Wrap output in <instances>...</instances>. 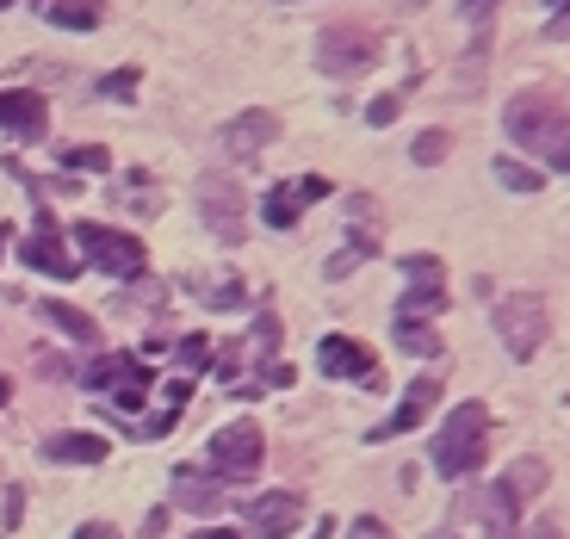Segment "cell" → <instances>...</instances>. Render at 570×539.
Listing matches in <instances>:
<instances>
[{
  "label": "cell",
  "mask_w": 570,
  "mask_h": 539,
  "mask_svg": "<svg viewBox=\"0 0 570 539\" xmlns=\"http://www.w3.org/2000/svg\"><path fill=\"white\" fill-rule=\"evenodd\" d=\"M502 130H509L521 149H533L540 161H564L570 156V106L546 87H521L509 106H502Z\"/></svg>",
  "instance_id": "obj_1"
},
{
  "label": "cell",
  "mask_w": 570,
  "mask_h": 539,
  "mask_svg": "<svg viewBox=\"0 0 570 539\" xmlns=\"http://www.w3.org/2000/svg\"><path fill=\"white\" fill-rule=\"evenodd\" d=\"M484 453H490V410L478 398L453 403V410L441 415V434H434V471L459 483L484 465Z\"/></svg>",
  "instance_id": "obj_2"
},
{
  "label": "cell",
  "mask_w": 570,
  "mask_h": 539,
  "mask_svg": "<svg viewBox=\"0 0 570 539\" xmlns=\"http://www.w3.org/2000/svg\"><path fill=\"white\" fill-rule=\"evenodd\" d=\"M379 50H385V38H379L372 26L335 19V26H323V38H316V69L335 75V81H354V75L379 69Z\"/></svg>",
  "instance_id": "obj_3"
},
{
  "label": "cell",
  "mask_w": 570,
  "mask_h": 539,
  "mask_svg": "<svg viewBox=\"0 0 570 539\" xmlns=\"http://www.w3.org/2000/svg\"><path fill=\"white\" fill-rule=\"evenodd\" d=\"M261 465H267V434H261V422L236 415V422H224V428L212 434V453H205V471H212L217 483H248Z\"/></svg>",
  "instance_id": "obj_4"
},
{
  "label": "cell",
  "mask_w": 570,
  "mask_h": 539,
  "mask_svg": "<svg viewBox=\"0 0 570 539\" xmlns=\"http://www.w3.org/2000/svg\"><path fill=\"white\" fill-rule=\"evenodd\" d=\"M75 248L87 255V267L112 273V280L149 273V248H142L137 236H125V229H112V224H75Z\"/></svg>",
  "instance_id": "obj_5"
},
{
  "label": "cell",
  "mask_w": 570,
  "mask_h": 539,
  "mask_svg": "<svg viewBox=\"0 0 570 539\" xmlns=\"http://www.w3.org/2000/svg\"><path fill=\"white\" fill-rule=\"evenodd\" d=\"M81 384H87V391H106V398L130 415V410H142V398H149L156 372L142 366V360H130V354H100L94 366L81 372Z\"/></svg>",
  "instance_id": "obj_6"
},
{
  "label": "cell",
  "mask_w": 570,
  "mask_h": 539,
  "mask_svg": "<svg viewBox=\"0 0 570 539\" xmlns=\"http://www.w3.org/2000/svg\"><path fill=\"white\" fill-rule=\"evenodd\" d=\"M497 335H502V347H509L514 360H533L540 354V341H546V304L533 298V292H509V298L497 304Z\"/></svg>",
  "instance_id": "obj_7"
},
{
  "label": "cell",
  "mask_w": 570,
  "mask_h": 539,
  "mask_svg": "<svg viewBox=\"0 0 570 539\" xmlns=\"http://www.w3.org/2000/svg\"><path fill=\"white\" fill-rule=\"evenodd\" d=\"M199 212H205V229L217 242H243V180L224 168L199 174Z\"/></svg>",
  "instance_id": "obj_8"
},
{
  "label": "cell",
  "mask_w": 570,
  "mask_h": 539,
  "mask_svg": "<svg viewBox=\"0 0 570 539\" xmlns=\"http://www.w3.org/2000/svg\"><path fill=\"white\" fill-rule=\"evenodd\" d=\"M19 261H26V267H38V273H50V280H75V273H81L50 212H43V217H38V229H31L26 242H19Z\"/></svg>",
  "instance_id": "obj_9"
},
{
  "label": "cell",
  "mask_w": 570,
  "mask_h": 539,
  "mask_svg": "<svg viewBox=\"0 0 570 539\" xmlns=\"http://www.w3.org/2000/svg\"><path fill=\"white\" fill-rule=\"evenodd\" d=\"M243 514H248V533L255 539H292L304 521V497L298 490H267V497H255Z\"/></svg>",
  "instance_id": "obj_10"
},
{
  "label": "cell",
  "mask_w": 570,
  "mask_h": 539,
  "mask_svg": "<svg viewBox=\"0 0 570 539\" xmlns=\"http://www.w3.org/2000/svg\"><path fill=\"white\" fill-rule=\"evenodd\" d=\"M0 130L19 143H43V130H50L43 94H31V87H0Z\"/></svg>",
  "instance_id": "obj_11"
},
{
  "label": "cell",
  "mask_w": 570,
  "mask_h": 539,
  "mask_svg": "<svg viewBox=\"0 0 570 539\" xmlns=\"http://www.w3.org/2000/svg\"><path fill=\"white\" fill-rule=\"evenodd\" d=\"M441 379H446V366H441V372H422V379H410V391H403V403H397V410H391V415H385V422H379V428H372L366 440H391V434H410V428L422 422V415L434 410V403H441Z\"/></svg>",
  "instance_id": "obj_12"
},
{
  "label": "cell",
  "mask_w": 570,
  "mask_h": 539,
  "mask_svg": "<svg viewBox=\"0 0 570 539\" xmlns=\"http://www.w3.org/2000/svg\"><path fill=\"white\" fill-rule=\"evenodd\" d=\"M316 366L328 372V379H354V384H379V360H372L366 341L354 335H323V347H316Z\"/></svg>",
  "instance_id": "obj_13"
},
{
  "label": "cell",
  "mask_w": 570,
  "mask_h": 539,
  "mask_svg": "<svg viewBox=\"0 0 570 539\" xmlns=\"http://www.w3.org/2000/svg\"><path fill=\"white\" fill-rule=\"evenodd\" d=\"M316 199H328V180L323 174H304L298 186H273L267 205H261V217H267L273 229H292L304 217V205H316Z\"/></svg>",
  "instance_id": "obj_14"
},
{
  "label": "cell",
  "mask_w": 570,
  "mask_h": 539,
  "mask_svg": "<svg viewBox=\"0 0 570 539\" xmlns=\"http://www.w3.org/2000/svg\"><path fill=\"white\" fill-rule=\"evenodd\" d=\"M273 137H279V118H273V112H243L236 125H224V149H229V156H243V161L261 156Z\"/></svg>",
  "instance_id": "obj_15"
},
{
  "label": "cell",
  "mask_w": 570,
  "mask_h": 539,
  "mask_svg": "<svg viewBox=\"0 0 570 539\" xmlns=\"http://www.w3.org/2000/svg\"><path fill=\"white\" fill-rule=\"evenodd\" d=\"M112 453V447H106V434H50L43 440V459H50V465H100V459Z\"/></svg>",
  "instance_id": "obj_16"
},
{
  "label": "cell",
  "mask_w": 570,
  "mask_h": 539,
  "mask_svg": "<svg viewBox=\"0 0 570 539\" xmlns=\"http://www.w3.org/2000/svg\"><path fill=\"white\" fill-rule=\"evenodd\" d=\"M441 311H446V280H410V292L397 298V311H391V316L422 329L428 316H441Z\"/></svg>",
  "instance_id": "obj_17"
},
{
  "label": "cell",
  "mask_w": 570,
  "mask_h": 539,
  "mask_svg": "<svg viewBox=\"0 0 570 539\" xmlns=\"http://www.w3.org/2000/svg\"><path fill=\"white\" fill-rule=\"evenodd\" d=\"M38 316H43V323H57L62 335H75L81 347H94V341H100V323H94L87 311H75V304H62V298H43Z\"/></svg>",
  "instance_id": "obj_18"
},
{
  "label": "cell",
  "mask_w": 570,
  "mask_h": 539,
  "mask_svg": "<svg viewBox=\"0 0 570 539\" xmlns=\"http://www.w3.org/2000/svg\"><path fill=\"white\" fill-rule=\"evenodd\" d=\"M546 478H552V465H546V459H514L509 471H502V490H509V497H521V502H533L546 490Z\"/></svg>",
  "instance_id": "obj_19"
},
{
  "label": "cell",
  "mask_w": 570,
  "mask_h": 539,
  "mask_svg": "<svg viewBox=\"0 0 570 539\" xmlns=\"http://www.w3.org/2000/svg\"><path fill=\"white\" fill-rule=\"evenodd\" d=\"M100 13H106V0H57V7H50V19H57L62 31H94Z\"/></svg>",
  "instance_id": "obj_20"
},
{
  "label": "cell",
  "mask_w": 570,
  "mask_h": 539,
  "mask_svg": "<svg viewBox=\"0 0 570 539\" xmlns=\"http://www.w3.org/2000/svg\"><path fill=\"white\" fill-rule=\"evenodd\" d=\"M490 168H497V180L509 186V193H540V186H546L540 168H528V161H514V156H497Z\"/></svg>",
  "instance_id": "obj_21"
},
{
  "label": "cell",
  "mask_w": 570,
  "mask_h": 539,
  "mask_svg": "<svg viewBox=\"0 0 570 539\" xmlns=\"http://www.w3.org/2000/svg\"><path fill=\"white\" fill-rule=\"evenodd\" d=\"M397 347L403 354H422V360H441V335L434 329H415V323H397Z\"/></svg>",
  "instance_id": "obj_22"
},
{
  "label": "cell",
  "mask_w": 570,
  "mask_h": 539,
  "mask_svg": "<svg viewBox=\"0 0 570 539\" xmlns=\"http://www.w3.org/2000/svg\"><path fill=\"white\" fill-rule=\"evenodd\" d=\"M446 149H453V137H446V130H422L410 156L422 161V168H434V161H446Z\"/></svg>",
  "instance_id": "obj_23"
},
{
  "label": "cell",
  "mask_w": 570,
  "mask_h": 539,
  "mask_svg": "<svg viewBox=\"0 0 570 539\" xmlns=\"http://www.w3.org/2000/svg\"><path fill=\"white\" fill-rule=\"evenodd\" d=\"M62 168H94L100 174V168H112V156H106L100 143H81V149H62Z\"/></svg>",
  "instance_id": "obj_24"
},
{
  "label": "cell",
  "mask_w": 570,
  "mask_h": 539,
  "mask_svg": "<svg viewBox=\"0 0 570 539\" xmlns=\"http://www.w3.org/2000/svg\"><path fill=\"white\" fill-rule=\"evenodd\" d=\"M497 7H502V0H459V19L478 31V43H484V26H490V13H497Z\"/></svg>",
  "instance_id": "obj_25"
},
{
  "label": "cell",
  "mask_w": 570,
  "mask_h": 539,
  "mask_svg": "<svg viewBox=\"0 0 570 539\" xmlns=\"http://www.w3.org/2000/svg\"><path fill=\"white\" fill-rule=\"evenodd\" d=\"M174 354H180V366H186V372H199L205 360H212V341H205V335H186L180 347H174Z\"/></svg>",
  "instance_id": "obj_26"
},
{
  "label": "cell",
  "mask_w": 570,
  "mask_h": 539,
  "mask_svg": "<svg viewBox=\"0 0 570 539\" xmlns=\"http://www.w3.org/2000/svg\"><path fill=\"white\" fill-rule=\"evenodd\" d=\"M100 94H106V100H130V94H137V69L106 75V81H100Z\"/></svg>",
  "instance_id": "obj_27"
},
{
  "label": "cell",
  "mask_w": 570,
  "mask_h": 539,
  "mask_svg": "<svg viewBox=\"0 0 570 539\" xmlns=\"http://www.w3.org/2000/svg\"><path fill=\"white\" fill-rule=\"evenodd\" d=\"M403 280H446L434 255H403Z\"/></svg>",
  "instance_id": "obj_28"
},
{
  "label": "cell",
  "mask_w": 570,
  "mask_h": 539,
  "mask_svg": "<svg viewBox=\"0 0 570 539\" xmlns=\"http://www.w3.org/2000/svg\"><path fill=\"white\" fill-rule=\"evenodd\" d=\"M347 539H397V533H391V527L379 521V514H354V527H347Z\"/></svg>",
  "instance_id": "obj_29"
},
{
  "label": "cell",
  "mask_w": 570,
  "mask_h": 539,
  "mask_svg": "<svg viewBox=\"0 0 570 539\" xmlns=\"http://www.w3.org/2000/svg\"><path fill=\"white\" fill-rule=\"evenodd\" d=\"M397 112H403V100H397V94H385V100H372V112H366V118H372V125H391Z\"/></svg>",
  "instance_id": "obj_30"
},
{
  "label": "cell",
  "mask_w": 570,
  "mask_h": 539,
  "mask_svg": "<svg viewBox=\"0 0 570 539\" xmlns=\"http://www.w3.org/2000/svg\"><path fill=\"white\" fill-rule=\"evenodd\" d=\"M38 372H43V379H69V360H62V354H38Z\"/></svg>",
  "instance_id": "obj_31"
},
{
  "label": "cell",
  "mask_w": 570,
  "mask_h": 539,
  "mask_svg": "<svg viewBox=\"0 0 570 539\" xmlns=\"http://www.w3.org/2000/svg\"><path fill=\"white\" fill-rule=\"evenodd\" d=\"M75 539H125L118 527H106V521H87V527H75Z\"/></svg>",
  "instance_id": "obj_32"
},
{
  "label": "cell",
  "mask_w": 570,
  "mask_h": 539,
  "mask_svg": "<svg viewBox=\"0 0 570 539\" xmlns=\"http://www.w3.org/2000/svg\"><path fill=\"white\" fill-rule=\"evenodd\" d=\"M521 539H558V527H552V521H533V527H528V533H521Z\"/></svg>",
  "instance_id": "obj_33"
},
{
  "label": "cell",
  "mask_w": 570,
  "mask_h": 539,
  "mask_svg": "<svg viewBox=\"0 0 570 539\" xmlns=\"http://www.w3.org/2000/svg\"><path fill=\"white\" fill-rule=\"evenodd\" d=\"M193 539H243V533H229V527H205V533H193Z\"/></svg>",
  "instance_id": "obj_34"
},
{
  "label": "cell",
  "mask_w": 570,
  "mask_h": 539,
  "mask_svg": "<svg viewBox=\"0 0 570 539\" xmlns=\"http://www.w3.org/2000/svg\"><path fill=\"white\" fill-rule=\"evenodd\" d=\"M546 7H552V13H558V19H564V13H570V0H546Z\"/></svg>",
  "instance_id": "obj_35"
},
{
  "label": "cell",
  "mask_w": 570,
  "mask_h": 539,
  "mask_svg": "<svg viewBox=\"0 0 570 539\" xmlns=\"http://www.w3.org/2000/svg\"><path fill=\"white\" fill-rule=\"evenodd\" d=\"M7 398H13V384H7V379H0V403H7Z\"/></svg>",
  "instance_id": "obj_36"
},
{
  "label": "cell",
  "mask_w": 570,
  "mask_h": 539,
  "mask_svg": "<svg viewBox=\"0 0 570 539\" xmlns=\"http://www.w3.org/2000/svg\"><path fill=\"white\" fill-rule=\"evenodd\" d=\"M0 248H7V224H0Z\"/></svg>",
  "instance_id": "obj_37"
},
{
  "label": "cell",
  "mask_w": 570,
  "mask_h": 539,
  "mask_svg": "<svg viewBox=\"0 0 570 539\" xmlns=\"http://www.w3.org/2000/svg\"><path fill=\"white\" fill-rule=\"evenodd\" d=\"M397 7H415V0H397Z\"/></svg>",
  "instance_id": "obj_38"
},
{
  "label": "cell",
  "mask_w": 570,
  "mask_h": 539,
  "mask_svg": "<svg viewBox=\"0 0 570 539\" xmlns=\"http://www.w3.org/2000/svg\"><path fill=\"white\" fill-rule=\"evenodd\" d=\"M558 168H570V156H564V161H558Z\"/></svg>",
  "instance_id": "obj_39"
},
{
  "label": "cell",
  "mask_w": 570,
  "mask_h": 539,
  "mask_svg": "<svg viewBox=\"0 0 570 539\" xmlns=\"http://www.w3.org/2000/svg\"><path fill=\"white\" fill-rule=\"evenodd\" d=\"M0 7H13V0H0Z\"/></svg>",
  "instance_id": "obj_40"
}]
</instances>
